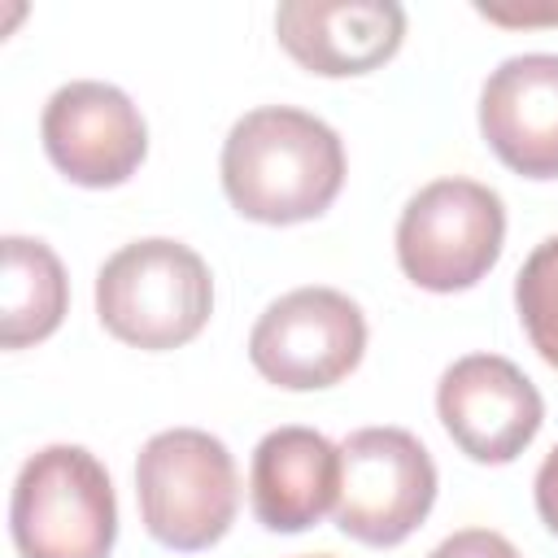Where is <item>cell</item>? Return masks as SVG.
Wrapping results in <instances>:
<instances>
[{
    "instance_id": "obj_2",
    "label": "cell",
    "mask_w": 558,
    "mask_h": 558,
    "mask_svg": "<svg viewBox=\"0 0 558 558\" xmlns=\"http://www.w3.org/2000/svg\"><path fill=\"white\" fill-rule=\"evenodd\" d=\"M214 279L201 253L153 235L118 248L96 275V314L109 336L135 349H179L209 323Z\"/></svg>"
},
{
    "instance_id": "obj_16",
    "label": "cell",
    "mask_w": 558,
    "mask_h": 558,
    "mask_svg": "<svg viewBox=\"0 0 558 558\" xmlns=\"http://www.w3.org/2000/svg\"><path fill=\"white\" fill-rule=\"evenodd\" d=\"M536 510H541L545 527L558 536V445L545 453V462L536 471Z\"/></svg>"
},
{
    "instance_id": "obj_4",
    "label": "cell",
    "mask_w": 558,
    "mask_h": 558,
    "mask_svg": "<svg viewBox=\"0 0 558 558\" xmlns=\"http://www.w3.org/2000/svg\"><path fill=\"white\" fill-rule=\"evenodd\" d=\"M135 497L153 541L183 554L209 549L214 541L227 536L240 506L231 449L201 427L157 432L140 449Z\"/></svg>"
},
{
    "instance_id": "obj_9",
    "label": "cell",
    "mask_w": 558,
    "mask_h": 558,
    "mask_svg": "<svg viewBox=\"0 0 558 558\" xmlns=\"http://www.w3.org/2000/svg\"><path fill=\"white\" fill-rule=\"evenodd\" d=\"M39 131L52 166L83 187L126 183L148 153V131L131 96L96 78L57 87L52 100L44 105Z\"/></svg>"
},
{
    "instance_id": "obj_12",
    "label": "cell",
    "mask_w": 558,
    "mask_h": 558,
    "mask_svg": "<svg viewBox=\"0 0 558 558\" xmlns=\"http://www.w3.org/2000/svg\"><path fill=\"white\" fill-rule=\"evenodd\" d=\"M253 514L270 532L314 527L340 497V449L314 427H275L248 466Z\"/></svg>"
},
{
    "instance_id": "obj_14",
    "label": "cell",
    "mask_w": 558,
    "mask_h": 558,
    "mask_svg": "<svg viewBox=\"0 0 558 558\" xmlns=\"http://www.w3.org/2000/svg\"><path fill=\"white\" fill-rule=\"evenodd\" d=\"M514 305H519L532 349L549 366H558V235L541 240L527 253V262L514 279Z\"/></svg>"
},
{
    "instance_id": "obj_3",
    "label": "cell",
    "mask_w": 558,
    "mask_h": 558,
    "mask_svg": "<svg viewBox=\"0 0 558 558\" xmlns=\"http://www.w3.org/2000/svg\"><path fill=\"white\" fill-rule=\"evenodd\" d=\"M9 527L22 558H109L118 501L109 471L83 445H48L17 471Z\"/></svg>"
},
{
    "instance_id": "obj_5",
    "label": "cell",
    "mask_w": 558,
    "mask_h": 558,
    "mask_svg": "<svg viewBox=\"0 0 558 558\" xmlns=\"http://www.w3.org/2000/svg\"><path fill=\"white\" fill-rule=\"evenodd\" d=\"M501 196L475 179H436L410 196L397 222V262L427 292H462L501 257Z\"/></svg>"
},
{
    "instance_id": "obj_1",
    "label": "cell",
    "mask_w": 558,
    "mask_h": 558,
    "mask_svg": "<svg viewBox=\"0 0 558 558\" xmlns=\"http://www.w3.org/2000/svg\"><path fill=\"white\" fill-rule=\"evenodd\" d=\"M344 183L340 135L292 105L244 113L222 144V192L235 214L270 227L318 218Z\"/></svg>"
},
{
    "instance_id": "obj_7",
    "label": "cell",
    "mask_w": 558,
    "mask_h": 558,
    "mask_svg": "<svg viewBox=\"0 0 558 558\" xmlns=\"http://www.w3.org/2000/svg\"><path fill=\"white\" fill-rule=\"evenodd\" d=\"M366 349V318L357 301L336 288H296L266 305L253 323L248 357L262 379L310 392L340 384Z\"/></svg>"
},
{
    "instance_id": "obj_17",
    "label": "cell",
    "mask_w": 558,
    "mask_h": 558,
    "mask_svg": "<svg viewBox=\"0 0 558 558\" xmlns=\"http://www.w3.org/2000/svg\"><path fill=\"white\" fill-rule=\"evenodd\" d=\"M305 558H327V554H305Z\"/></svg>"
},
{
    "instance_id": "obj_11",
    "label": "cell",
    "mask_w": 558,
    "mask_h": 558,
    "mask_svg": "<svg viewBox=\"0 0 558 558\" xmlns=\"http://www.w3.org/2000/svg\"><path fill=\"white\" fill-rule=\"evenodd\" d=\"M279 44L310 74H366L384 65L405 35L397 0H288L275 13Z\"/></svg>"
},
{
    "instance_id": "obj_13",
    "label": "cell",
    "mask_w": 558,
    "mask_h": 558,
    "mask_svg": "<svg viewBox=\"0 0 558 558\" xmlns=\"http://www.w3.org/2000/svg\"><path fill=\"white\" fill-rule=\"evenodd\" d=\"M70 283L57 253L44 240L4 235V279H0V344L22 349L52 336L65 318Z\"/></svg>"
},
{
    "instance_id": "obj_15",
    "label": "cell",
    "mask_w": 558,
    "mask_h": 558,
    "mask_svg": "<svg viewBox=\"0 0 558 558\" xmlns=\"http://www.w3.org/2000/svg\"><path fill=\"white\" fill-rule=\"evenodd\" d=\"M427 558H519V549L501 536V532H488V527H466V532H453L445 536Z\"/></svg>"
},
{
    "instance_id": "obj_8",
    "label": "cell",
    "mask_w": 558,
    "mask_h": 558,
    "mask_svg": "<svg viewBox=\"0 0 558 558\" xmlns=\"http://www.w3.org/2000/svg\"><path fill=\"white\" fill-rule=\"evenodd\" d=\"M436 410L453 445L488 466L514 462L545 423L536 384L497 353L458 357L436 384Z\"/></svg>"
},
{
    "instance_id": "obj_10",
    "label": "cell",
    "mask_w": 558,
    "mask_h": 558,
    "mask_svg": "<svg viewBox=\"0 0 558 558\" xmlns=\"http://www.w3.org/2000/svg\"><path fill=\"white\" fill-rule=\"evenodd\" d=\"M488 148L523 179H558V52L501 61L480 92Z\"/></svg>"
},
{
    "instance_id": "obj_6",
    "label": "cell",
    "mask_w": 558,
    "mask_h": 558,
    "mask_svg": "<svg viewBox=\"0 0 558 558\" xmlns=\"http://www.w3.org/2000/svg\"><path fill=\"white\" fill-rule=\"evenodd\" d=\"M436 501V462L405 427H362L340 445L336 527L362 545H401Z\"/></svg>"
}]
</instances>
